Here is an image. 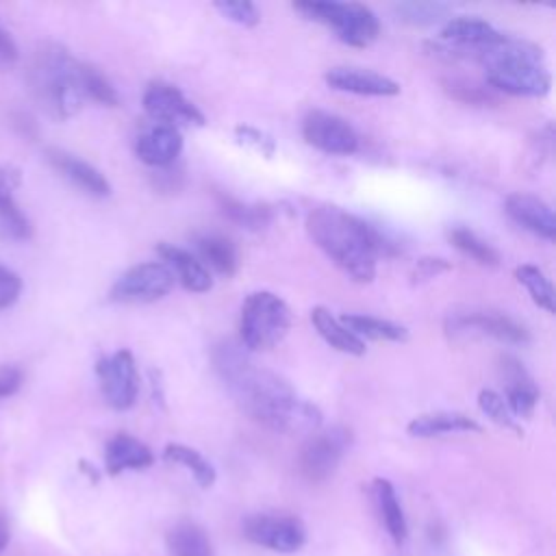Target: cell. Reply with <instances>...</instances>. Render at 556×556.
I'll use <instances>...</instances> for the list:
<instances>
[{
    "instance_id": "6da1fadb",
    "label": "cell",
    "mask_w": 556,
    "mask_h": 556,
    "mask_svg": "<svg viewBox=\"0 0 556 556\" xmlns=\"http://www.w3.org/2000/svg\"><path fill=\"white\" fill-rule=\"evenodd\" d=\"M213 367L237 404L265 428L285 434L319 428L321 410L282 376L258 367L241 343L222 341L215 345Z\"/></svg>"
},
{
    "instance_id": "7a4b0ae2",
    "label": "cell",
    "mask_w": 556,
    "mask_h": 556,
    "mask_svg": "<svg viewBox=\"0 0 556 556\" xmlns=\"http://www.w3.org/2000/svg\"><path fill=\"white\" fill-rule=\"evenodd\" d=\"M306 230L313 243L356 282L374 280L378 256L397 252L378 228L332 204L315 206L306 217Z\"/></svg>"
},
{
    "instance_id": "3957f363",
    "label": "cell",
    "mask_w": 556,
    "mask_h": 556,
    "mask_svg": "<svg viewBox=\"0 0 556 556\" xmlns=\"http://www.w3.org/2000/svg\"><path fill=\"white\" fill-rule=\"evenodd\" d=\"M467 56H473L484 67L486 85L495 91L510 96L541 98L549 91L552 76L545 70L543 52L539 46L508 37H502L493 43H486L476 50H467Z\"/></svg>"
},
{
    "instance_id": "277c9868",
    "label": "cell",
    "mask_w": 556,
    "mask_h": 556,
    "mask_svg": "<svg viewBox=\"0 0 556 556\" xmlns=\"http://www.w3.org/2000/svg\"><path fill=\"white\" fill-rule=\"evenodd\" d=\"M28 80L35 98L59 119H67L78 113L85 102L80 63L59 43H43L35 52Z\"/></svg>"
},
{
    "instance_id": "5b68a950",
    "label": "cell",
    "mask_w": 556,
    "mask_h": 556,
    "mask_svg": "<svg viewBox=\"0 0 556 556\" xmlns=\"http://www.w3.org/2000/svg\"><path fill=\"white\" fill-rule=\"evenodd\" d=\"M291 328L289 304L271 291H254L241 304L239 343L248 352L276 348Z\"/></svg>"
},
{
    "instance_id": "8992f818",
    "label": "cell",
    "mask_w": 556,
    "mask_h": 556,
    "mask_svg": "<svg viewBox=\"0 0 556 556\" xmlns=\"http://www.w3.org/2000/svg\"><path fill=\"white\" fill-rule=\"evenodd\" d=\"M293 9L308 20L330 26L343 43L354 48H365L380 35V22L376 13L358 2L308 0L295 2Z\"/></svg>"
},
{
    "instance_id": "52a82bcc",
    "label": "cell",
    "mask_w": 556,
    "mask_h": 556,
    "mask_svg": "<svg viewBox=\"0 0 556 556\" xmlns=\"http://www.w3.org/2000/svg\"><path fill=\"white\" fill-rule=\"evenodd\" d=\"M176 276L163 261H146L128 267L111 287V300L124 304H148L174 289Z\"/></svg>"
},
{
    "instance_id": "ba28073f",
    "label": "cell",
    "mask_w": 556,
    "mask_h": 556,
    "mask_svg": "<svg viewBox=\"0 0 556 556\" xmlns=\"http://www.w3.org/2000/svg\"><path fill=\"white\" fill-rule=\"evenodd\" d=\"M445 332L450 337L482 334V337H493L497 341L515 343V345H523L530 341V332L526 330V326H521L510 315L495 308L454 311L445 319Z\"/></svg>"
},
{
    "instance_id": "9c48e42d",
    "label": "cell",
    "mask_w": 556,
    "mask_h": 556,
    "mask_svg": "<svg viewBox=\"0 0 556 556\" xmlns=\"http://www.w3.org/2000/svg\"><path fill=\"white\" fill-rule=\"evenodd\" d=\"M352 434L343 426L313 432L300 450L298 467L308 482H324L334 473L343 454L348 452Z\"/></svg>"
},
{
    "instance_id": "30bf717a",
    "label": "cell",
    "mask_w": 556,
    "mask_h": 556,
    "mask_svg": "<svg viewBox=\"0 0 556 556\" xmlns=\"http://www.w3.org/2000/svg\"><path fill=\"white\" fill-rule=\"evenodd\" d=\"M102 395L106 404L115 410H126L135 404L139 393V374L135 358L128 350H117L111 356H104L96 365Z\"/></svg>"
},
{
    "instance_id": "8fae6325",
    "label": "cell",
    "mask_w": 556,
    "mask_h": 556,
    "mask_svg": "<svg viewBox=\"0 0 556 556\" xmlns=\"http://www.w3.org/2000/svg\"><path fill=\"white\" fill-rule=\"evenodd\" d=\"M143 109L156 124L167 126H204V113L185 93L169 83L154 80L143 91Z\"/></svg>"
},
{
    "instance_id": "7c38bea8",
    "label": "cell",
    "mask_w": 556,
    "mask_h": 556,
    "mask_svg": "<svg viewBox=\"0 0 556 556\" xmlns=\"http://www.w3.org/2000/svg\"><path fill=\"white\" fill-rule=\"evenodd\" d=\"M302 135L308 146L326 154H354L358 150V135L354 126L330 111H311L302 122Z\"/></svg>"
},
{
    "instance_id": "4fadbf2b",
    "label": "cell",
    "mask_w": 556,
    "mask_h": 556,
    "mask_svg": "<svg viewBox=\"0 0 556 556\" xmlns=\"http://www.w3.org/2000/svg\"><path fill=\"white\" fill-rule=\"evenodd\" d=\"M245 536L274 552H295L304 545L306 532L300 519L287 515H254L245 521Z\"/></svg>"
},
{
    "instance_id": "5bb4252c",
    "label": "cell",
    "mask_w": 556,
    "mask_h": 556,
    "mask_svg": "<svg viewBox=\"0 0 556 556\" xmlns=\"http://www.w3.org/2000/svg\"><path fill=\"white\" fill-rule=\"evenodd\" d=\"M502 380L506 389V406L515 419H530L539 404V389L532 376L515 356H502L500 361Z\"/></svg>"
},
{
    "instance_id": "9a60e30c",
    "label": "cell",
    "mask_w": 556,
    "mask_h": 556,
    "mask_svg": "<svg viewBox=\"0 0 556 556\" xmlns=\"http://www.w3.org/2000/svg\"><path fill=\"white\" fill-rule=\"evenodd\" d=\"M324 80L328 87L337 91H348L358 96H397L400 93V83L363 67L337 65L324 74Z\"/></svg>"
},
{
    "instance_id": "2e32d148",
    "label": "cell",
    "mask_w": 556,
    "mask_h": 556,
    "mask_svg": "<svg viewBox=\"0 0 556 556\" xmlns=\"http://www.w3.org/2000/svg\"><path fill=\"white\" fill-rule=\"evenodd\" d=\"M46 159L63 178H67L72 185H76L85 193L93 198H106L111 193V185L106 176L100 169H96L91 163L59 148H48Z\"/></svg>"
},
{
    "instance_id": "e0dca14e",
    "label": "cell",
    "mask_w": 556,
    "mask_h": 556,
    "mask_svg": "<svg viewBox=\"0 0 556 556\" xmlns=\"http://www.w3.org/2000/svg\"><path fill=\"white\" fill-rule=\"evenodd\" d=\"M506 213L513 222H517L519 226H523L526 230L552 241L556 237V219H554V211L552 206L532 195V193H523V191H515L506 198Z\"/></svg>"
},
{
    "instance_id": "ac0fdd59",
    "label": "cell",
    "mask_w": 556,
    "mask_h": 556,
    "mask_svg": "<svg viewBox=\"0 0 556 556\" xmlns=\"http://www.w3.org/2000/svg\"><path fill=\"white\" fill-rule=\"evenodd\" d=\"M182 150L180 130L167 124H154L137 137L135 152L139 161L152 167H167Z\"/></svg>"
},
{
    "instance_id": "d6986e66",
    "label": "cell",
    "mask_w": 556,
    "mask_h": 556,
    "mask_svg": "<svg viewBox=\"0 0 556 556\" xmlns=\"http://www.w3.org/2000/svg\"><path fill=\"white\" fill-rule=\"evenodd\" d=\"M500 37L502 33L491 22L476 15L447 17V22L441 28V39L450 43V50H476L497 41Z\"/></svg>"
},
{
    "instance_id": "ffe728a7",
    "label": "cell",
    "mask_w": 556,
    "mask_h": 556,
    "mask_svg": "<svg viewBox=\"0 0 556 556\" xmlns=\"http://www.w3.org/2000/svg\"><path fill=\"white\" fill-rule=\"evenodd\" d=\"M156 252L161 254L163 263L174 271V276L180 280V285L193 293H204L213 287V278L208 269L202 265V261L191 254L185 248H178L174 243L161 241L156 245Z\"/></svg>"
},
{
    "instance_id": "44dd1931",
    "label": "cell",
    "mask_w": 556,
    "mask_h": 556,
    "mask_svg": "<svg viewBox=\"0 0 556 556\" xmlns=\"http://www.w3.org/2000/svg\"><path fill=\"white\" fill-rule=\"evenodd\" d=\"M104 463H106V471L111 476H117L126 469L150 467L154 463V454L143 441H139L126 432H119L106 443Z\"/></svg>"
},
{
    "instance_id": "7402d4cb",
    "label": "cell",
    "mask_w": 556,
    "mask_h": 556,
    "mask_svg": "<svg viewBox=\"0 0 556 556\" xmlns=\"http://www.w3.org/2000/svg\"><path fill=\"white\" fill-rule=\"evenodd\" d=\"M406 430L410 437L428 439V437H439V434H450V432H480L482 426L465 413L434 410V413H424V415L413 417L408 421Z\"/></svg>"
},
{
    "instance_id": "603a6c76",
    "label": "cell",
    "mask_w": 556,
    "mask_h": 556,
    "mask_svg": "<svg viewBox=\"0 0 556 556\" xmlns=\"http://www.w3.org/2000/svg\"><path fill=\"white\" fill-rule=\"evenodd\" d=\"M17 182H20L17 172L7 165H0V222L7 228V232L13 235L15 239H28L33 232V226L13 195V189Z\"/></svg>"
},
{
    "instance_id": "cb8c5ba5",
    "label": "cell",
    "mask_w": 556,
    "mask_h": 556,
    "mask_svg": "<svg viewBox=\"0 0 556 556\" xmlns=\"http://www.w3.org/2000/svg\"><path fill=\"white\" fill-rule=\"evenodd\" d=\"M311 324L317 330V334L334 350L352 356H363L365 354V341L358 339L354 332H350L328 308L315 306L311 311Z\"/></svg>"
},
{
    "instance_id": "d4e9b609",
    "label": "cell",
    "mask_w": 556,
    "mask_h": 556,
    "mask_svg": "<svg viewBox=\"0 0 556 556\" xmlns=\"http://www.w3.org/2000/svg\"><path fill=\"white\" fill-rule=\"evenodd\" d=\"M195 250L202 258V265L215 269L222 276H232L239 267V254L235 243L219 232H204L195 237Z\"/></svg>"
},
{
    "instance_id": "484cf974",
    "label": "cell",
    "mask_w": 556,
    "mask_h": 556,
    "mask_svg": "<svg viewBox=\"0 0 556 556\" xmlns=\"http://www.w3.org/2000/svg\"><path fill=\"white\" fill-rule=\"evenodd\" d=\"M217 206L226 219L245 230H263L274 219V208L269 204L241 202L228 193H217Z\"/></svg>"
},
{
    "instance_id": "4316f807",
    "label": "cell",
    "mask_w": 556,
    "mask_h": 556,
    "mask_svg": "<svg viewBox=\"0 0 556 556\" xmlns=\"http://www.w3.org/2000/svg\"><path fill=\"white\" fill-rule=\"evenodd\" d=\"M371 489H374V500H376V506H378V513H380V519H382L387 532L391 534V539L397 545L404 543V539L408 534V528H406V517H404V510L397 502L393 484L384 478H376Z\"/></svg>"
},
{
    "instance_id": "83f0119b",
    "label": "cell",
    "mask_w": 556,
    "mask_h": 556,
    "mask_svg": "<svg viewBox=\"0 0 556 556\" xmlns=\"http://www.w3.org/2000/svg\"><path fill=\"white\" fill-rule=\"evenodd\" d=\"M350 332H354L358 339H376V341H395L402 343L408 339V330L395 321L380 319L365 313H345L339 319Z\"/></svg>"
},
{
    "instance_id": "f1b7e54d",
    "label": "cell",
    "mask_w": 556,
    "mask_h": 556,
    "mask_svg": "<svg viewBox=\"0 0 556 556\" xmlns=\"http://www.w3.org/2000/svg\"><path fill=\"white\" fill-rule=\"evenodd\" d=\"M167 549L172 556H213L206 532L191 521L176 523L167 532Z\"/></svg>"
},
{
    "instance_id": "f546056e",
    "label": "cell",
    "mask_w": 556,
    "mask_h": 556,
    "mask_svg": "<svg viewBox=\"0 0 556 556\" xmlns=\"http://www.w3.org/2000/svg\"><path fill=\"white\" fill-rule=\"evenodd\" d=\"M163 458L174 463V465H182L185 469H189L195 478V482L202 486V489H208L213 486L215 482V469L213 465L193 447L189 445H182V443H167L165 450H163Z\"/></svg>"
},
{
    "instance_id": "4dcf8cb0",
    "label": "cell",
    "mask_w": 556,
    "mask_h": 556,
    "mask_svg": "<svg viewBox=\"0 0 556 556\" xmlns=\"http://www.w3.org/2000/svg\"><path fill=\"white\" fill-rule=\"evenodd\" d=\"M447 239L456 250H460L465 256L473 258L476 263L486 265V267L500 265V252L489 241L478 237L473 230H469L465 226H456L447 232Z\"/></svg>"
},
{
    "instance_id": "1f68e13d",
    "label": "cell",
    "mask_w": 556,
    "mask_h": 556,
    "mask_svg": "<svg viewBox=\"0 0 556 556\" xmlns=\"http://www.w3.org/2000/svg\"><path fill=\"white\" fill-rule=\"evenodd\" d=\"M515 278L519 285L526 287V291L530 293L536 306H541L547 313H554V287L536 265L523 263L515 267Z\"/></svg>"
},
{
    "instance_id": "d6a6232c",
    "label": "cell",
    "mask_w": 556,
    "mask_h": 556,
    "mask_svg": "<svg viewBox=\"0 0 556 556\" xmlns=\"http://www.w3.org/2000/svg\"><path fill=\"white\" fill-rule=\"evenodd\" d=\"M80 87L85 93V100H93L100 102L104 106H117L119 104V96L113 87V83L93 65L80 63Z\"/></svg>"
},
{
    "instance_id": "836d02e7",
    "label": "cell",
    "mask_w": 556,
    "mask_h": 556,
    "mask_svg": "<svg viewBox=\"0 0 556 556\" xmlns=\"http://www.w3.org/2000/svg\"><path fill=\"white\" fill-rule=\"evenodd\" d=\"M395 13L402 22L413 26H428L443 20L450 13V7L443 2H400Z\"/></svg>"
},
{
    "instance_id": "e575fe53",
    "label": "cell",
    "mask_w": 556,
    "mask_h": 556,
    "mask_svg": "<svg viewBox=\"0 0 556 556\" xmlns=\"http://www.w3.org/2000/svg\"><path fill=\"white\" fill-rule=\"evenodd\" d=\"M478 406H480V410H482L493 424H497V426H502V428H506V430H513L515 434H521V428H519L517 419L513 417V413L508 410L504 397H502L497 391H493V389H482V391L478 393Z\"/></svg>"
},
{
    "instance_id": "d590c367",
    "label": "cell",
    "mask_w": 556,
    "mask_h": 556,
    "mask_svg": "<svg viewBox=\"0 0 556 556\" xmlns=\"http://www.w3.org/2000/svg\"><path fill=\"white\" fill-rule=\"evenodd\" d=\"M443 85H445V89L450 91L452 98H456V100H460L465 104H489V102L497 100V96L493 93V89L489 85H478L473 80L467 83V80L452 78V80H447Z\"/></svg>"
},
{
    "instance_id": "8d00e7d4",
    "label": "cell",
    "mask_w": 556,
    "mask_h": 556,
    "mask_svg": "<svg viewBox=\"0 0 556 556\" xmlns=\"http://www.w3.org/2000/svg\"><path fill=\"white\" fill-rule=\"evenodd\" d=\"M224 17H228L230 22L239 24V26H256L261 22V11L256 9L254 2L248 0H222L213 4Z\"/></svg>"
},
{
    "instance_id": "74e56055",
    "label": "cell",
    "mask_w": 556,
    "mask_h": 556,
    "mask_svg": "<svg viewBox=\"0 0 556 556\" xmlns=\"http://www.w3.org/2000/svg\"><path fill=\"white\" fill-rule=\"evenodd\" d=\"M235 137L239 143L252 148L254 152H258L261 156H274L276 152V141L271 139V135H267L265 130L261 128H254L250 124H239L235 126Z\"/></svg>"
},
{
    "instance_id": "f35d334b",
    "label": "cell",
    "mask_w": 556,
    "mask_h": 556,
    "mask_svg": "<svg viewBox=\"0 0 556 556\" xmlns=\"http://www.w3.org/2000/svg\"><path fill=\"white\" fill-rule=\"evenodd\" d=\"M450 269V263L441 256H424L415 263L410 276H413V282H424V280H430V278H437L439 274L447 271Z\"/></svg>"
},
{
    "instance_id": "ab89813d",
    "label": "cell",
    "mask_w": 556,
    "mask_h": 556,
    "mask_svg": "<svg viewBox=\"0 0 556 556\" xmlns=\"http://www.w3.org/2000/svg\"><path fill=\"white\" fill-rule=\"evenodd\" d=\"M22 291V280L15 271L0 265V308H9Z\"/></svg>"
},
{
    "instance_id": "60d3db41",
    "label": "cell",
    "mask_w": 556,
    "mask_h": 556,
    "mask_svg": "<svg viewBox=\"0 0 556 556\" xmlns=\"http://www.w3.org/2000/svg\"><path fill=\"white\" fill-rule=\"evenodd\" d=\"M22 384V371L17 367H0V397L13 395Z\"/></svg>"
},
{
    "instance_id": "b9f144b4",
    "label": "cell",
    "mask_w": 556,
    "mask_h": 556,
    "mask_svg": "<svg viewBox=\"0 0 556 556\" xmlns=\"http://www.w3.org/2000/svg\"><path fill=\"white\" fill-rule=\"evenodd\" d=\"M17 46L13 41V37L9 35V30L0 24V65H11L17 61Z\"/></svg>"
},
{
    "instance_id": "7bdbcfd3",
    "label": "cell",
    "mask_w": 556,
    "mask_h": 556,
    "mask_svg": "<svg viewBox=\"0 0 556 556\" xmlns=\"http://www.w3.org/2000/svg\"><path fill=\"white\" fill-rule=\"evenodd\" d=\"M7 543H9V526H7L4 517L0 515V552L7 547Z\"/></svg>"
}]
</instances>
